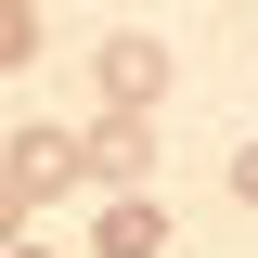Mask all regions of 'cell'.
<instances>
[{"label":"cell","instance_id":"1","mask_svg":"<svg viewBox=\"0 0 258 258\" xmlns=\"http://www.w3.org/2000/svg\"><path fill=\"white\" fill-rule=\"evenodd\" d=\"M91 181V155H78V129H13V142H0V194H13V207H52V194H78Z\"/></svg>","mask_w":258,"mask_h":258},{"label":"cell","instance_id":"2","mask_svg":"<svg viewBox=\"0 0 258 258\" xmlns=\"http://www.w3.org/2000/svg\"><path fill=\"white\" fill-rule=\"evenodd\" d=\"M91 91H103V116H155V91H168V39H103L91 52Z\"/></svg>","mask_w":258,"mask_h":258},{"label":"cell","instance_id":"3","mask_svg":"<svg viewBox=\"0 0 258 258\" xmlns=\"http://www.w3.org/2000/svg\"><path fill=\"white\" fill-rule=\"evenodd\" d=\"M78 155H91V181L142 194V181H155V129H142V116H103V129H78Z\"/></svg>","mask_w":258,"mask_h":258},{"label":"cell","instance_id":"4","mask_svg":"<svg viewBox=\"0 0 258 258\" xmlns=\"http://www.w3.org/2000/svg\"><path fill=\"white\" fill-rule=\"evenodd\" d=\"M91 258H168V207L155 194H116V207L91 220Z\"/></svg>","mask_w":258,"mask_h":258},{"label":"cell","instance_id":"5","mask_svg":"<svg viewBox=\"0 0 258 258\" xmlns=\"http://www.w3.org/2000/svg\"><path fill=\"white\" fill-rule=\"evenodd\" d=\"M39 52V0H0V64H26Z\"/></svg>","mask_w":258,"mask_h":258},{"label":"cell","instance_id":"6","mask_svg":"<svg viewBox=\"0 0 258 258\" xmlns=\"http://www.w3.org/2000/svg\"><path fill=\"white\" fill-rule=\"evenodd\" d=\"M232 194H245V207H258V142H232Z\"/></svg>","mask_w":258,"mask_h":258},{"label":"cell","instance_id":"7","mask_svg":"<svg viewBox=\"0 0 258 258\" xmlns=\"http://www.w3.org/2000/svg\"><path fill=\"white\" fill-rule=\"evenodd\" d=\"M13 232H26V207H13V194H0V245H13Z\"/></svg>","mask_w":258,"mask_h":258},{"label":"cell","instance_id":"8","mask_svg":"<svg viewBox=\"0 0 258 258\" xmlns=\"http://www.w3.org/2000/svg\"><path fill=\"white\" fill-rule=\"evenodd\" d=\"M13 258H39V245H13Z\"/></svg>","mask_w":258,"mask_h":258}]
</instances>
